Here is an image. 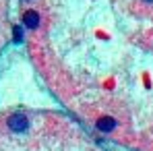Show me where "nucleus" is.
<instances>
[{"label": "nucleus", "instance_id": "2", "mask_svg": "<svg viewBox=\"0 0 153 151\" xmlns=\"http://www.w3.org/2000/svg\"><path fill=\"white\" fill-rule=\"evenodd\" d=\"M39 23H42V17H39V13H37V10L29 8V10L23 13V25H25L27 29H37Z\"/></svg>", "mask_w": 153, "mask_h": 151}, {"label": "nucleus", "instance_id": "4", "mask_svg": "<svg viewBox=\"0 0 153 151\" xmlns=\"http://www.w3.org/2000/svg\"><path fill=\"white\" fill-rule=\"evenodd\" d=\"M13 35H15V42H17V44H21V42H23V27L17 25L15 29H13Z\"/></svg>", "mask_w": 153, "mask_h": 151}, {"label": "nucleus", "instance_id": "3", "mask_svg": "<svg viewBox=\"0 0 153 151\" xmlns=\"http://www.w3.org/2000/svg\"><path fill=\"white\" fill-rule=\"evenodd\" d=\"M97 128L102 130V132H110V130H114L116 128V120L114 118H110V116H103L97 120Z\"/></svg>", "mask_w": 153, "mask_h": 151}, {"label": "nucleus", "instance_id": "5", "mask_svg": "<svg viewBox=\"0 0 153 151\" xmlns=\"http://www.w3.org/2000/svg\"><path fill=\"white\" fill-rule=\"evenodd\" d=\"M145 2H153V0H145Z\"/></svg>", "mask_w": 153, "mask_h": 151}, {"label": "nucleus", "instance_id": "1", "mask_svg": "<svg viewBox=\"0 0 153 151\" xmlns=\"http://www.w3.org/2000/svg\"><path fill=\"white\" fill-rule=\"evenodd\" d=\"M6 124L10 130H15V132H23L27 130V126H29V120H27L25 114H13V116H8V120H6Z\"/></svg>", "mask_w": 153, "mask_h": 151}]
</instances>
